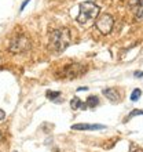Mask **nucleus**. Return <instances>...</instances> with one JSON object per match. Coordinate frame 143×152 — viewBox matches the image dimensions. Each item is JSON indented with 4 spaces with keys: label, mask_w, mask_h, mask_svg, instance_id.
Listing matches in <instances>:
<instances>
[{
    "label": "nucleus",
    "mask_w": 143,
    "mask_h": 152,
    "mask_svg": "<svg viewBox=\"0 0 143 152\" xmlns=\"http://www.w3.org/2000/svg\"><path fill=\"white\" fill-rule=\"evenodd\" d=\"M70 107H72V109H73V111H77V109H83V111H85V109L88 108L87 104H84L79 97H73V98H72Z\"/></svg>",
    "instance_id": "6e6552de"
},
{
    "label": "nucleus",
    "mask_w": 143,
    "mask_h": 152,
    "mask_svg": "<svg viewBox=\"0 0 143 152\" xmlns=\"http://www.w3.org/2000/svg\"><path fill=\"white\" fill-rule=\"evenodd\" d=\"M139 115H143V109H134L129 115L124 119V122H128L129 119H132V118H135V116H139Z\"/></svg>",
    "instance_id": "9b49d317"
},
{
    "label": "nucleus",
    "mask_w": 143,
    "mask_h": 152,
    "mask_svg": "<svg viewBox=\"0 0 143 152\" xmlns=\"http://www.w3.org/2000/svg\"><path fill=\"white\" fill-rule=\"evenodd\" d=\"M102 93H103V96L107 97L110 101H118L120 100V94L116 88H103Z\"/></svg>",
    "instance_id": "0eeeda50"
},
{
    "label": "nucleus",
    "mask_w": 143,
    "mask_h": 152,
    "mask_svg": "<svg viewBox=\"0 0 143 152\" xmlns=\"http://www.w3.org/2000/svg\"><path fill=\"white\" fill-rule=\"evenodd\" d=\"M30 48V40L25 33H15L8 44V51L12 54L26 53Z\"/></svg>",
    "instance_id": "7ed1b4c3"
},
{
    "label": "nucleus",
    "mask_w": 143,
    "mask_h": 152,
    "mask_svg": "<svg viewBox=\"0 0 143 152\" xmlns=\"http://www.w3.org/2000/svg\"><path fill=\"white\" fill-rule=\"evenodd\" d=\"M113 26H114V18L110 14H107V12L106 14H102L95 22V28L102 35H109L111 32Z\"/></svg>",
    "instance_id": "39448f33"
},
{
    "label": "nucleus",
    "mask_w": 143,
    "mask_h": 152,
    "mask_svg": "<svg viewBox=\"0 0 143 152\" xmlns=\"http://www.w3.org/2000/svg\"><path fill=\"white\" fill-rule=\"evenodd\" d=\"M3 140V134H1V132H0V141Z\"/></svg>",
    "instance_id": "6ab92c4d"
},
{
    "label": "nucleus",
    "mask_w": 143,
    "mask_h": 152,
    "mask_svg": "<svg viewBox=\"0 0 143 152\" xmlns=\"http://www.w3.org/2000/svg\"><path fill=\"white\" fill-rule=\"evenodd\" d=\"M134 76L138 77V79H140V77H143V72L142 71H135V72H134Z\"/></svg>",
    "instance_id": "2eb2a0df"
},
{
    "label": "nucleus",
    "mask_w": 143,
    "mask_h": 152,
    "mask_svg": "<svg viewBox=\"0 0 143 152\" xmlns=\"http://www.w3.org/2000/svg\"><path fill=\"white\" fill-rule=\"evenodd\" d=\"M135 14H136V17H138V18L143 15V0H139V3H138V7L135 8Z\"/></svg>",
    "instance_id": "ddd939ff"
},
{
    "label": "nucleus",
    "mask_w": 143,
    "mask_h": 152,
    "mask_svg": "<svg viewBox=\"0 0 143 152\" xmlns=\"http://www.w3.org/2000/svg\"><path fill=\"white\" fill-rule=\"evenodd\" d=\"M46 97H47L48 100L54 101V102H62V98H61V93L59 91H50L48 90L47 93H46Z\"/></svg>",
    "instance_id": "1a4fd4ad"
},
{
    "label": "nucleus",
    "mask_w": 143,
    "mask_h": 152,
    "mask_svg": "<svg viewBox=\"0 0 143 152\" xmlns=\"http://www.w3.org/2000/svg\"><path fill=\"white\" fill-rule=\"evenodd\" d=\"M105 129V126L102 124H85V123H80V124H73L72 130H102Z\"/></svg>",
    "instance_id": "423d86ee"
},
{
    "label": "nucleus",
    "mask_w": 143,
    "mask_h": 152,
    "mask_svg": "<svg viewBox=\"0 0 143 152\" xmlns=\"http://www.w3.org/2000/svg\"><path fill=\"white\" fill-rule=\"evenodd\" d=\"M88 87H79L77 88V91H87Z\"/></svg>",
    "instance_id": "a211bd4d"
},
{
    "label": "nucleus",
    "mask_w": 143,
    "mask_h": 152,
    "mask_svg": "<svg viewBox=\"0 0 143 152\" xmlns=\"http://www.w3.org/2000/svg\"><path fill=\"white\" fill-rule=\"evenodd\" d=\"M129 152H143V149L140 147H138L136 144H131L129 145Z\"/></svg>",
    "instance_id": "4468645a"
},
{
    "label": "nucleus",
    "mask_w": 143,
    "mask_h": 152,
    "mask_svg": "<svg viewBox=\"0 0 143 152\" xmlns=\"http://www.w3.org/2000/svg\"><path fill=\"white\" fill-rule=\"evenodd\" d=\"M99 15V7L94 1H83L80 4V12L76 17V21L83 26H87Z\"/></svg>",
    "instance_id": "f03ea898"
},
{
    "label": "nucleus",
    "mask_w": 143,
    "mask_h": 152,
    "mask_svg": "<svg viewBox=\"0 0 143 152\" xmlns=\"http://www.w3.org/2000/svg\"><path fill=\"white\" fill-rule=\"evenodd\" d=\"M72 39L70 32L68 28H58L54 29L50 33V47L56 53H62L69 47Z\"/></svg>",
    "instance_id": "f257e3e1"
},
{
    "label": "nucleus",
    "mask_w": 143,
    "mask_h": 152,
    "mask_svg": "<svg viewBox=\"0 0 143 152\" xmlns=\"http://www.w3.org/2000/svg\"><path fill=\"white\" fill-rule=\"evenodd\" d=\"M29 1H30V0H25L24 3L21 4V11H22V10H24V8H25V6H26V4H28V3H29Z\"/></svg>",
    "instance_id": "f3484780"
},
{
    "label": "nucleus",
    "mask_w": 143,
    "mask_h": 152,
    "mask_svg": "<svg viewBox=\"0 0 143 152\" xmlns=\"http://www.w3.org/2000/svg\"><path fill=\"white\" fill-rule=\"evenodd\" d=\"M85 72H87V66L85 65L73 62V64L64 65V68L59 71L58 76L64 77V79H77L80 76H83Z\"/></svg>",
    "instance_id": "20e7f679"
},
{
    "label": "nucleus",
    "mask_w": 143,
    "mask_h": 152,
    "mask_svg": "<svg viewBox=\"0 0 143 152\" xmlns=\"http://www.w3.org/2000/svg\"><path fill=\"white\" fill-rule=\"evenodd\" d=\"M6 119V111H3V109H0V120Z\"/></svg>",
    "instance_id": "dca6fc26"
},
{
    "label": "nucleus",
    "mask_w": 143,
    "mask_h": 152,
    "mask_svg": "<svg viewBox=\"0 0 143 152\" xmlns=\"http://www.w3.org/2000/svg\"><path fill=\"white\" fill-rule=\"evenodd\" d=\"M85 104H87L88 108H95V107L99 105V98L96 96H90L87 98V102H85Z\"/></svg>",
    "instance_id": "9d476101"
},
{
    "label": "nucleus",
    "mask_w": 143,
    "mask_h": 152,
    "mask_svg": "<svg viewBox=\"0 0 143 152\" xmlns=\"http://www.w3.org/2000/svg\"><path fill=\"white\" fill-rule=\"evenodd\" d=\"M140 96H142V90H140V88H135L131 94V101H134V102L138 101L140 98Z\"/></svg>",
    "instance_id": "f8f14e48"
}]
</instances>
